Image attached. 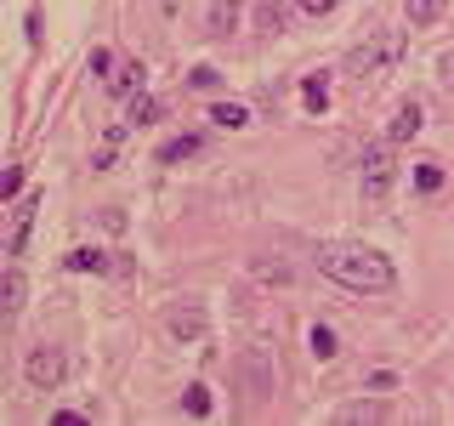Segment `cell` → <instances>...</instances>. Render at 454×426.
<instances>
[{
	"label": "cell",
	"mask_w": 454,
	"mask_h": 426,
	"mask_svg": "<svg viewBox=\"0 0 454 426\" xmlns=\"http://www.w3.org/2000/svg\"><path fill=\"white\" fill-rule=\"evenodd\" d=\"M318 273L335 279L340 290H358V296H387L397 284V267L387 250L358 245V239H335V245H318Z\"/></svg>",
	"instance_id": "cell-1"
},
{
	"label": "cell",
	"mask_w": 454,
	"mask_h": 426,
	"mask_svg": "<svg viewBox=\"0 0 454 426\" xmlns=\"http://www.w3.org/2000/svg\"><path fill=\"white\" fill-rule=\"evenodd\" d=\"M403 63V35L397 28H380V35H369L358 51H352V75L358 80H380V75H392V68Z\"/></svg>",
	"instance_id": "cell-2"
},
{
	"label": "cell",
	"mask_w": 454,
	"mask_h": 426,
	"mask_svg": "<svg viewBox=\"0 0 454 426\" xmlns=\"http://www.w3.org/2000/svg\"><path fill=\"white\" fill-rule=\"evenodd\" d=\"M392 182H397V160H392V148H387V142L364 148V160H358V188H364V205H387Z\"/></svg>",
	"instance_id": "cell-3"
},
{
	"label": "cell",
	"mask_w": 454,
	"mask_h": 426,
	"mask_svg": "<svg viewBox=\"0 0 454 426\" xmlns=\"http://www.w3.org/2000/svg\"><path fill=\"white\" fill-rule=\"evenodd\" d=\"M23 375H28V387H35V392H57V387H63V375H68V352L63 347H28Z\"/></svg>",
	"instance_id": "cell-4"
},
{
	"label": "cell",
	"mask_w": 454,
	"mask_h": 426,
	"mask_svg": "<svg viewBox=\"0 0 454 426\" xmlns=\"http://www.w3.org/2000/svg\"><path fill=\"white\" fill-rule=\"evenodd\" d=\"M290 12H301V6H295V0H255V28H262V35H284Z\"/></svg>",
	"instance_id": "cell-5"
},
{
	"label": "cell",
	"mask_w": 454,
	"mask_h": 426,
	"mask_svg": "<svg viewBox=\"0 0 454 426\" xmlns=\"http://www.w3.org/2000/svg\"><path fill=\"white\" fill-rule=\"evenodd\" d=\"M170 335H182V341H199V335H205V307H199V302H188V307H170Z\"/></svg>",
	"instance_id": "cell-6"
},
{
	"label": "cell",
	"mask_w": 454,
	"mask_h": 426,
	"mask_svg": "<svg viewBox=\"0 0 454 426\" xmlns=\"http://www.w3.org/2000/svg\"><path fill=\"white\" fill-rule=\"evenodd\" d=\"M103 85H108L114 97H137V91H142V63H137V57L114 63V75H103Z\"/></svg>",
	"instance_id": "cell-7"
},
{
	"label": "cell",
	"mask_w": 454,
	"mask_h": 426,
	"mask_svg": "<svg viewBox=\"0 0 454 426\" xmlns=\"http://www.w3.org/2000/svg\"><path fill=\"white\" fill-rule=\"evenodd\" d=\"M420 125H426L420 103H397V108H392V125H387V137H392V142H409V137H420Z\"/></svg>",
	"instance_id": "cell-8"
},
{
	"label": "cell",
	"mask_w": 454,
	"mask_h": 426,
	"mask_svg": "<svg viewBox=\"0 0 454 426\" xmlns=\"http://www.w3.org/2000/svg\"><path fill=\"white\" fill-rule=\"evenodd\" d=\"M23 296H28V279L18 273V267H6V273H0V312H18Z\"/></svg>",
	"instance_id": "cell-9"
},
{
	"label": "cell",
	"mask_w": 454,
	"mask_h": 426,
	"mask_svg": "<svg viewBox=\"0 0 454 426\" xmlns=\"http://www.w3.org/2000/svg\"><path fill=\"white\" fill-rule=\"evenodd\" d=\"M443 6L449 0H403V18H409V28H432L443 18Z\"/></svg>",
	"instance_id": "cell-10"
},
{
	"label": "cell",
	"mask_w": 454,
	"mask_h": 426,
	"mask_svg": "<svg viewBox=\"0 0 454 426\" xmlns=\"http://www.w3.org/2000/svg\"><path fill=\"white\" fill-rule=\"evenodd\" d=\"M239 28V0H210V35H233Z\"/></svg>",
	"instance_id": "cell-11"
},
{
	"label": "cell",
	"mask_w": 454,
	"mask_h": 426,
	"mask_svg": "<svg viewBox=\"0 0 454 426\" xmlns=\"http://www.w3.org/2000/svg\"><path fill=\"white\" fill-rule=\"evenodd\" d=\"M210 120H216L222 131H245V125H250V108L245 103H216V108H210Z\"/></svg>",
	"instance_id": "cell-12"
},
{
	"label": "cell",
	"mask_w": 454,
	"mask_h": 426,
	"mask_svg": "<svg viewBox=\"0 0 454 426\" xmlns=\"http://www.w3.org/2000/svg\"><path fill=\"white\" fill-rule=\"evenodd\" d=\"M153 114H160V103H153V97H148V91H137V97H125V120H131V125H148V120H153Z\"/></svg>",
	"instance_id": "cell-13"
},
{
	"label": "cell",
	"mask_w": 454,
	"mask_h": 426,
	"mask_svg": "<svg viewBox=\"0 0 454 426\" xmlns=\"http://www.w3.org/2000/svg\"><path fill=\"white\" fill-rule=\"evenodd\" d=\"M68 267H74V273H103V267H108V256L103 250H68Z\"/></svg>",
	"instance_id": "cell-14"
},
{
	"label": "cell",
	"mask_w": 454,
	"mask_h": 426,
	"mask_svg": "<svg viewBox=\"0 0 454 426\" xmlns=\"http://www.w3.org/2000/svg\"><path fill=\"white\" fill-rule=\"evenodd\" d=\"M307 341H312V359H335V352H340V347H335V330H324V324H312Z\"/></svg>",
	"instance_id": "cell-15"
},
{
	"label": "cell",
	"mask_w": 454,
	"mask_h": 426,
	"mask_svg": "<svg viewBox=\"0 0 454 426\" xmlns=\"http://www.w3.org/2000/svg\"><path fill=\"white\" fill-rule=\"evenodd\" d=\"M182 404H188V415H210V387H205V381H193V387L182 392Z\"/></svg>",
	"instance_id": "cell-16"
},
{
	"label": "cell",
	"mask_w": 454,
	"mask_h": 426,
	"mask_svg": "<svg viewBox=\"0 0 454 426\" xmlns=\"http://www.w3.org/2000/svg\"><path fill=\"white\" fill-rule=\"evenodd\" d=\"M188 154H199V142L193 137H176V142H165V148H160V160L176 165V160H188Z\"/></svg>",
	"instance_id": "cell-17"
},
{
	"label": "cell",
	"mask_w": 454,
	"mask_h": 426,
	"mask_svg": "<svg viewBox=\"0 0 454 426\" xmlns=\"http://www.w3.org/2000/svg\"><path fill=\"white\" fill-rule=\"evenodd\" d=\"M340 421H352V426H358V421H387V409H380V404H347Z\"/></svg>",
	"instance_id": "cell-18"
},
{
	"label": "cell",
	"mask_w": 454,
	"mask_h": 426,
	"mask_svg": "<svg viewBox=\"0 0 454 426\" xmlns=\"http://www.w3.org/2000/svg\"><path fill=\"white\" fill-rule=\"evenodd\" d=\"M415 182H420L426 193H432V188H443V165H437V160H426V165L415 170Z\"/></svg>",
	"instance_id": "cell-19"
},
{
	"label": "cell",
	"mask_w": 454,
	"mask_h": 426,
	"mask_svg": "<svg viewBox=\"0 0 454 426\" xmlns=\"http://www.w3.org/2000/svg\"><path fill=\"white\" fill-rule=\"evenodd\" d=\"M301 97H307V108H324V103H330V85H324V75H318V80H307V91H301Z\"/></svg>",
	"instance_id": "cell-20"
},
{
	"label": "cell",
	"mask_w": 454,
	"mask_h": 426,
	"mask_svg": "<svg viewBox=\"0 0 454 426\" xmlns=\"http://www.w3.org/2000/svg\"><path fill=\"white\" fill-rule=\"evenodd\" d=\"M437 80H443V91H454V51L437 57Z\"/></svg>",
	"instance_id": "cell-21"
},
{
	"label": "cell",
	"mask_w": 454,
	"mask_h": 426,
	"mask_svg": "<svg viewBox=\"0 0 454 426\" xmlns=\"http://www.w3.org/2000/svg\"><path fill=\"white\" fill-rule=\"evenodd\" d=\"M295 6H301V12H307V18H324V12H335V6H340V0H295Z\"/></svg>",
	"instance_id": "cell-22"
},
{
	"label": "cell",
	"mask_w": 454,
	"mask_h": 426,
	"mask_svg": "<svg viewBox=\"0 0 454 426\" xmlns=\"http://www.w3.org/2000/svg\"><path fill=\"white\" fill-rule=\"evenodd\" d=\"M222 75H216V68H193V85H199V91H210V85H216Z\"/></svg>",
	"instance_id": "cell-23"
}]
</instances>
